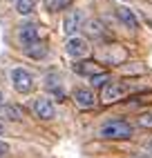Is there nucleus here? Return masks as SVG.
<instances>
[{"mask_svg":"<svg viewBox=\"0 0 152 158\" xmlns=\"http://www.w3.org/2000/svg\"><path fill=\"white\" fill-rule=\"evenodd\" d=\"M72 69L78 73V76H90V78H92V76H96V73H101V71H99V67H96L94 62H90V60H85V62H76Z\"/></svg>","mask_w":152,"mask_h":158,"instance_id":"9b49d317","label":"nucleus"},{"mask_svg":"<svg viewBox=\"0 0 152 158\" xmlns=\"http://www.w3.org/2000/svg\"><path fill=\"white\" fill-rule=\"evenodd\" d=\"M125 85H121V82H110V85H105L103 91H101V100L103 102H116L121 100L125 96Z\"/></svg>","mask_w":152,"mask_h":158,"instance_id":"423d86ee","label":"nucleus"},{"mask_svg":"<svg viewBox=\"0 0 152 158\" xmlns=\"http://www.w3.org/2000/svg\"><path fill=\"white\" fill-rule=\"evenodd\" d=\"M110 80H112V76L107 71H103V73H96V76H92L90 78V82H92V87H105V85H110Z\"/></svg>","mask_w":152,"mask_h":158,"instance_id":"dca6fc26","label":"nucleus"},{"mask_svg":"<svg viewBox=\"0 0 152 158\" xmlns=\"http://www.w3.org/2000/svg\"><path fill=\"white\" fill-rule=\"evenodd\" d=\"M81 27H83V14L78 11V9H74V11H67V16L63 18V31H65V36L74 38V36H76V31H78Z\"/></svg>","mask_w":152,"mask_h":158,"instance_id":"39448f33","label":"nucleus"},{"mask_svg":"<svg viewBox=\"0 0 152 158\" xmlns=\"http://www.w3.org/2000/svg\"><path fill=\"white\" fill-rule=\"evenodd\" d=\"M45 87H47V91H51L56 98H63V96H65V91H63V87H60V82L56 80V76H47Z\"/></svg>","mask_w":152,"mask_h":158,"instance_id":"ddd939ff","label":"nucleus"},{"mask_svg":"<svg viewBox=\"0 0 152 158\" xmlns=\"http://www.w3.org/2000/svg\"><path fill=\"white\" fill-rule=\"evenodd\" d=\"M7 154H9V145H7L5 140H0V158L7 156Z\"/></svg>","mask_w":152,"mask_h":158,"instance_id":"6ab92c4d","label":"nucleus"},{"mask_svg":"<svg viewBox=\"0 0 152 158\" xmlns=\"http://www.w3.org/2000/svg\"><path fill=\"white\" fill-rule=\"evenodd\" d=\"M99 136L101 138H107V140H125V138L132 136V127H130V123L114 118V120H107L99 129Z\"/></svg>","mask_w":152,"mask_h":158,"instance_id":"f257e3e1","label":"nucleus"},{"mask_svg":"<svg viewBox=\"0 0 152 158\" xmlns=\"http://www.w3.org/2000/svg\"><path fill=\"white\" fill-rule=\"evenodd\" d=\"M85 29H87V34L94 36V38H101V36L105 34V27H103L101 20H90V23L85 25Z\"/></svg>","mask_w":152,"mask_h":158,"instance_id":"2eb2a0df","label":"nucleus"},{"mask_svg":"<svg viewBox=\"0 0 152 158\" xmlns=\"http://www.w3.org/2000/svg\"><path fill=\"white\" fill-rule=\"evenodd\" d=\"M139 125H141V127H145V129H152V109L139 114Z\"/></svg>","mask_w":152,"mask_h":158,"instance_id":"a211bd4d","label":"nucleus"},{"mask_svg":"<svg viewBox=\"0 0 152 158\" xmlns=\"http://www.w3.org/2000/svg\"><path fill=\"white\" fill-rule=\"evenodd\" d=\"M0 118H5V120H23V109L16 107V105H2L0 107Z\"/></svg>","mask_w":152,"mask_h":158,"instance_id":"9d476101","label":"nucleus"},{"mask_svg":"<svg viewBox=\"0 0 152 158\" xmlns=\"http://www.w3.org/2000/svg\"><path fill=\"white\" fill-rule=\"evenodd\" d=\"M74 102L78 105L81 109H92L94 105H96V96H94V91H92V89L81 87V89H76V91H74Z\"/></svg>","mask_w":152,"mask_h":158,"instance_id":"6e6552de","label":"nucleus"},{"mask_svg":"<svg viewBox=\"0 0 152 158\" xmlns=\"http://www.w3.org/2000/svg\"><path fill=\"white\" fill-rule=\"evenodd\" d=\"M65 54H67L69 58H85L90 54V45L87 40L81 38V36H74V38H67V43H65Z\"/></svg>","mask_w":152,"mask_h":158,"instance_id":"7ed1b4c3","label":"nucleus"},{"mask_svg":"<svg viewBox=\"0 0 152 158\" xmlns=\"http://www.w3.org/2000/svg\"><path fill=\"white\" fill-rule=\"evenodd\" d=\"M116 18L127 27V29H139V18L130 7H118L116 9Z\"/></svg>","mask_w":152,"mask_h":158,"instance_id":"1a4fd4ad","label":"nucleus"},{"mask_svg":"<svg viewBox=\"0 0 152 158\" xmlns=\"http://www.w3.org/2000/svg\"><path fill=\"white\" fill-rule=\"evenodd\" d=\"M18 38H20V43L25 47H29V45L40 43V31H38L36 25H23L20 31H18Z\"/></svg>","mask_w":152,"mask_h":158,"instance_id":"0eeeda50","label":"nucleus"},{"mask_svg":"<svg viewBox=\"0 0 152 158\" xmlns=\"http://www.w3.org/2000/svg\"><path fill=\"white\" fill-rule=\"evenodd\" d=\"M36 9V0H16V11L20 16H29Z\"/></svg>","mask_w":152,"mask_h":158,"instance_id":"4468645a","label":"nucleus"},{"mask_svg":"<svg viewBox=\"0 0 152 158\" xmlns=\"http://www.w3.org/2000/svg\"><path fill=\"white\" fill-rule=\"evenodd\" d=\"M14 2H16V0H14Z\"/></svg>","mask_w":152,"mask_h":158,"instance_id":"5701e85b","label":"nucleus"},{"mask_svg":"<svg viewBox=\"0 0 152 158\" xmlns=\"http://www.w3.org/2000/svg\"><path fill=\"white\" fill-rule=\"evenodd\" d=\"M31 109H34V114L42 120H51L54 116H56V107H54V102L47 96H38L34 100V105H31Z\"/></svg>","mask_w":152,"mask_h":158,"instance_id":"20e7f679","label":"nucleus"},{"mask_svg":"<svg viewBox=\"0 0 152 158\" xmlns=\"http://www.w3.org/2000/svg\"><path fill=\"white\" fill-rule=\"evenodd\" d=\"M5 134V127H2V123H0V136H2Z\"/></svg>","mask_w":152,"mask_h":158,"instance_id":"4be33fe9","label":"nucleus"},{"mask_svg":"<svg viewBox=\"0 0 152 158\" xmlns=\"http://www.w3.org/2000/svg\"><path fill=\"white\" fill-rule=\"evenodd\" d=\"M69 0H45V7L47 11H60L63 7H67Z\"/></svg>","mask_w":152,"mask_h":158,"instance_id":"f3484780","label":"nucleus"},{"mask_svg":"<svg viewBox=\"0 0 152 158\" xmlns=\"http://www.w3.org/2000/svg\"><path fill=\"white\" fill-rule=\"evenodd\" d=\"M2 105H5V94L0 91V107H2Z\"/></svg>","mask_w":152,"mask_h":158,"instance_id":"aec40b11","label":"nucleus"},{"mask_svg":"<svg viewBox=\"0 0 152 158\" xmlns=\"http://www.w3.org/2000/svg\"><path fill=\"white\" fill-rule=\"evenodd\" d=\"M148 149H150V152H152V138H150V140H148Z\"/></svg>","mask_w":152,"mask_h":158,"instance_id":"412c9836","label":"nucleus"},{"mask_svg":"<svg viewBox=\"0 0 152 158\" xmlns=\"http://www.w3.org/2000/svg\"><path fill=\"white\" fill-rule=\"evenodd\" d=\"M11 85L18 94H29L34 89V76L27 69L16 67V69H11Z\"/></svg>","mask_w":152,"mask_h":158,"instance_id":"f03ea898","label":"nucleus"},{"mask_svg":"<svg viewBox=\"0 0 152 158\" xmlns=\"http://www.w3.org/2000/svg\"><path fill=\"white\" fill-rule=\"evenodd\" d=\"M25 54H27L29 58H34V60H40V58H45V56H47V47L42 45V43H36V45L25 47Z\"/></svg>","mask_w":152,"mask_h":158,"instance_id":"f8f14e48","label":"nucleus"}]
</instances>
